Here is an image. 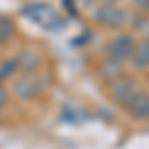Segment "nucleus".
<instances>
[{
	"mask_svg": "<svg viewBox=\"0 0 149 149\" xmlns=\"http://www.w3.org/2000/svg\"><path fill=\"white\" fill-rule=\"evenodd\" d=\"M20 14L24 18H28L30 22L38 24L40 28L50 30V32H60L66 26V18L46 2H28L22 6Z\"/></svg>",
	"mask_w": 149,
	"mask_h": 149,
	"instance_id": "obj_1",
	"label": "nucleus"
},
{
	"mask_svg": "<svg viewBox=\"0 0 149 149\" xmlns=\"http://www.w3.org/2000/svg\"><path fill=\"white\" fill-rule=\"evenodd\" d=\"M133 46H135V40L131 34L123 32V34L113 36L105 46V60H111L115 64L129 62V58L133 54Z\"/></svg>",
	"mask_w": 149,
	"mask_h": 149,
	"instance_id": "obj_2",
	"label": "nucleus"
},
{
	"mask_svg": "<svg viewBox=\"0 0 149 149\" xmlns=\"http://www.w3.org/2000/svg\"><path fill=\"white\" fill-rule=\"evenodd\" d=\"M93 20L103 28H121L127 22V12L117 4H100L93 10Z\"/></svg>",
	"mask_w": 149,
	"mask_h": 149,
	"instance_id": "obj_3",
	"label": "nucleus"
},
{
	"mask_svg": "<svg viewBox=\"0 0 149 149\" xmlns=\"http://www.w3.org/2000/svg\"><path fill=\"white\" fill-rule=\"evenodd\" d=\"M42 80L38 78V76H20V78H16V80L12 81V93H14V97L16 100H20V102H30V100H34L38 93L42 92Z\"/></svg>",
	"mask_w": 149,
	"mask_h": 149,
	"instance_id": "obj_4",
	"label": "nucleus"
},
{
	"mask_svg": "<svg viewBox=\"0 0 149 149\" xmlns=\"http://www.w3.org/2000/svg\"><path fill=\"white\" fill-rule=\"evenodd\" d=\"M137 92V80H133L131 76H125V74L121 78H117L113 84H109V97L119 105H125Z\"/></svg>",
	"mask_w": 149,
	"mask_h": 149,
	"instance_id": "obj_5",
	"label": "nucleus"
},
{
	"mask_svg": "<svg viewBox=\"0 0 149 149\" xmlns=\"http://www.w3.org/2000/svg\"><path fill=\"white\" fill-rule=\"evenodd\" d=\"M123 109H125L131 117H135V119L149 121V93L139 90V92L123 105Z\"/></svg>",
	"mask_w": 149,
	"mask_h": 149,
	"instance_id": "obj_6",
	"label": "nucleus"
},
{
	"mask_svg": "<svg viewBox=\"0 0 149 149\" xmlns=\"http://www.w3.org/2000/svg\"><path fill=\"white\" fill-rule=\"evenodd\" d=\"M18 62V72H22L24 76H34L38 68H40V58L34 50H22L16 56Z\"/></svg>",
	"mask_w": 149,
	"mask_h": 149,
	"instance_id": "obj_7",
	"label": "nucleus"
},
{
	"mask_svg": "<svg viewBox=\"0 0 149 149\" xmlns=\"http://www.w3.org/2000/svg\"><path fill=\"white\" fill-rule=\"evenodd\" d=\"M129 64L137 72H143V70L149 68V38L141 40V42H135L133 54L129 58Z\"/></svg>",
	"mask_w": 149,
	"mask_h": 149,
	"instance_id": "obj_8",
	"label": "nucleus"
},
{
	"mask_svg": "<svg viewBox=\"0 0 149 149\" xmlns=\"http://www.w3.org/2000/svg\"><path fill=\"white\" fill-rule=\"evenodd\" d=\"M100 80L105 81L107 86L109 84H113L117 78H121L123 76V72H121V64H115V62H111V60H105L102 66H100Z\"/></svg>",
	"mask_w": 149,
	"mask_h": 149,
	"instance_id": "obj_9",
	"label": "nucleus"
},
{
	"mask_svg": "<svg viewBox=\"0 0 149 149\" xmlns=\"http://www.w3.org/2000/svg\"><path fill=\"white\" fill-rule=\"evenodd\" d=\"M14 32H16L14 20L10 16H6V14H0V46L8 44L12 40V36H14Z\"/></svg>",
	"mask_w": 149,
	"mask_h": 149,
	"instance_id": "obj_10",
	"label": "nucleus"
},
{
	"mask_svg": "<svg viewBox=\"0 0 149 149\" xmlns=\"http://www.w3.org/2000/svg\"><path fill=\"white\" fill-rule=\"evenodd\" d=\"M16 72H18V62H16V58H8V60L0 62V84L4 80H8V78H12Z\"/></svg>",
	"mask_w": 149,
	"mask_h": 149,
	"instance_id": "obj_11",
	"label": "nucleus"
},
{
	"mask_svg": "<svg viewBox=\"0 0 149 149\" xmlns=\"http://www.w3.org/2000/svg\"><path fill=\"white\" fill-rule=\"evenodd\" d=\"M8 100H10V93L6 92V88H4V86L0 84V109H2V107H6Z\"/></svg>",
	"mask_w": 149,
	"mask_h": 149,
	"instance_id": "obj_12",
	"label": "nucleus"
},
{
	"mask_svg": "<svg viewBox=\"0 0 149 149\" xmlns=\"http://www.w3.org/2000/svg\"><path fill=\"white\" fill-rule=\"evenodd\" d=\"M135 2H137V6L141 8V10L149 12V0H135Z\"/></svg>",
	"mask_w": 149,
	"mask_h": 149,
	"instance_id": "obj_13",
	"label": "nucleus"
},
{
	"mask_svg": "<svg viewBox=\"0 0 149 149\" xmlns=\"http://www.w3.org/2000/svg\"><path fill=\"white\" fill-rule=\"evenodd\" d=\"M102 4H117V0H102Z\"/></svg>",
	"mask_w": 149,
	"mask_h": 149,
	"instance_id": "obj_14",
	"label": "nucleus"
}]
</instances>
